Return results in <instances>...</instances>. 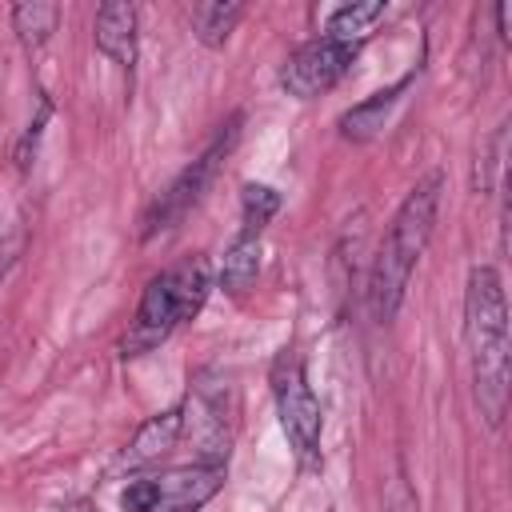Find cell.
I'll return each instance as SVG.
<instances>
[{"label":"cell","mask_w":512,"mask_h":512,"mask_svg":"<svg viewBox=\"0 0 512 512\" xmlns=\"http://www.w3.org/2000/svg\"><path fill=\"white\" fill-rule=\"evenodd\" d=\"M464 340L472 360V396L488 428H500L508 412V304L500 288V272L476 264L464 288Z\"/></svg>","instance_id":"obj_1"},{"label":"cell","mask_w":512,"mask_h":512,"mask_svg":"<svg viewBox=\"0 0 512 512\" xmlns=\"http://www.w3.org/2000/svg\"><path fill=\"white\" fill-rule=\"evenodd\" d=\"M440 188H444V176L440 172H428L396 208L380 248H376V260H372V276H368V304H372V316L380 324H388L400 304H404V292H408V280H412V268L416 260L424 256L428 240H432V228H436V208H440Z\"/></svg>","instance_id":"obj_2"},{"label":"cell","mask_w":512,"mask_h":512,"mask_svg":"<svg viewBox=\"0 0 512 512\" xmlns=\"http://www.w3.org/2000/svg\"><path fill=\"white\" fill-rule=\"evenodd\" d=\"M272 396H276V412L284 424V436L292 444V452L300 456V464H320V400L308 384L304 372V356L296 348H280L268 372Z\"/></svg>","instance_id":"obj_3"},{"label":"cell","mask_w":512,"mask_h":512,"mask_svg":"<svg viewBox=\"0 0 512 512\" xmlns=\"http://www.w3.org/2000/svg\"><path fill=\"white\" fill-rule=\"evenodd\" d=\"M236 124H240V116H232L216 136H212V144L152 200V208H148V216H144V240H152V236H164V232H172L196 204H200V196L208 192V184H212V176H216V168H220V160L232 152V144H236Z\"/></svg>","instance_id":"obj_4"},{"label":"cell","mask_w":512,"mask_h":512,"mask_svg":"<svg viewBox=\"0 0 512 512\" xmlns=\"http://www.w3.org/2000/svg\"><path fill=\"white\" fill-rule=\"evenodd\" d=\"M224 484V464H188L148 480H132L120 492L128 512H200Z\"/></svg>","instance_id":"obj_5"},{"label":"cell","mask_w":512,"mask_h":512,"mask_svg":"<svg viewBox=\"0 0 512 512\" xmlns=\"http://www.w3.org/2000/svg\"><path fill=\"white\" fill-rule=\"evenodd\" d=\"M180 320H188V312H184V300L176 292L172 272L152 276L148 288H144V296H140V308H136L128 332L120 340V356H144V352L160 348L176 332Z\"/></svg>","instance_id":"obj_6"},{"label":"cell","mask_w":512,"mask_h":512,"mask_svg":"<svg viewBox=\"0 0 512 512\" xmlns=\"http://www.w3.org/2000/svg\"><path fill=\"white\" fill-rule=\"evenodd\" d=\"M352 60H356V48L336 44V40H328V36H316V40L300 44V48L284 60V68H280V88H284L288 96H296V100H312V96L328 92V88L348 72Z\"/></svg>","instance_id":"obj_7"},{"label":"cell","mask_w":512,"mask_h":512,"mask_svg":"<svg viewBox=\"0 0 512 512\" xmlns=\"http://www.w3.org/2000/svg\"><path fill=\"white\" fill-rule=\"evenodd\" d=\"M180 432H184V404L148 416V420L136 428V436L128 440V448L120 452V468H144V464H156L160 456H168V452L176 448Z\"/></svg>","instance_id":"obj_8"},{"label":"cell","mask_w":512,"mask_h":512,"mask_svg":"<svg viewBox=\"0 0 512 512\" xmlns=\"http://www.w3.org/2000/svg\"><path fill=\"white\" fill-rule=\"evenodd\" d=\"M92 36H96V48H100L112 64L132 68V64H136V4H124V0L100 4V8H96Z\"/></svg>","instance_id":"obj_9"},{"label":"cell","mask_w":512,"mask_h":512,"mask_svg":"<svg viewBox=\"0 0 512 512\" xmlns=\"http://www.w3.org/2000/svg\"><path fill=\"white\" fill-rule=\"evenodd\" d=\"M408 84H412V76H404V80H396V84H388V88H380V92H372L368 100H360L356 108H348L344 116H340V136L344 140H368V136H376L380 128H384V120H388V112L396 108V100L408 92Z\"/></svg>","instance_id":"obj_10"},{"label":"cell","mask_w":512,"mask_h":512,"mask_svg":"<svg viewBox=\"0 0 512 512\" xmlns=\"http://www.w3.org/2000/svg\"><path fill=\"white\" fill-rule=\"evenodd\" d=\"M384 12H388V4H384V0H356V4H340V8L328 16L324 36H328V40H336V44L360 48V44L376 32V24L384 20Z\"/></svg>","instance_id":"obj_11"},{"label":"cell","mask_w":512,"mask_h":512,"mask_svg":"<svg viewBox=\"0 0 512 512\" xmlns=\"http://www.w3.org/2000/svg\"><path fill=\"white\" fill-rule=\"evenodd\" d=\"M188 16H192V32L204 48H224L228 36L236 32L240 16H244V4H236V0H200V4H192Z\"/></svg>","instance_id":"obj_12"},{"label":"cell","mask_w":512,"mask_h":512,"mask_svg":"<svg viewBox=\"0 0 512 512\" xmlns=\"http://www.w3.org/2000/svg\"><path fill=\"white\" fill-rule=\"evenodd\" d=\"M256 276H260V236L240 232V236L228 244V252H224L220 284L240 296V292H248V288L256 284Z\"/></svg>","instance_id":"obj_13"},{"label":"cell","mask_w":512,"mask_h":512,"mask_svg":"<svg viewBox=\"0 0 512 512\" xmlns=\"http://www.w3.org/2000/svg\"><path fill=\"white\" fill-rule=\"evenodd\" d=\"M60 24V8L56 4H44V0H28V4H16L12 8V28L16 36L28 44V48H40Z\"/></svg>","instance_id":"obj_14"},{"label":"cell","mask_w":512,"mask_h":512,"mask_svg":"<svg viewBox=\"0 0 512 512\" xmlns=\"http://www.w3.org/2000/svg\"><path fill=\"white\" fill-rule=\"evenodd\" d=\"M240 212H244V228H240V232L260 236L264 224L280 212V192L268 188V184H244V192H240Z\"/></svg>","instance_id":"obj_15"},{"label":"cell","mask_w":512,"mask_h":512,"mask_svg":"<svg viewBox=\"0 0 512 512\" xmlns=\"http://www.w3.org/2000/svg\"><path fill=\"white\" fill-rule=\"evenodd\" d=\"M48 112H52V108H48V100H44V104H40V112H36V120H32V124H28V132L20 136V148H16V164H20V168H28V164H32V152H36V136H40V128H44Z\"/></svg>","instance_id":"obj_16"},{"label":"cell","mask_w":512,"mask_h":512,"mask_svg":"<svg viewBox=\"0 0 512 512\" xmlns=\"http://www.w3.org/2000/svg\"><path fill=\"white\" fill-rule=\"evenodd\" d=\"M12 252H16V244H4V240H0V276H4L8 264H12Z\"/></svg>","instance_id":"obj_17"}]
</instances>
